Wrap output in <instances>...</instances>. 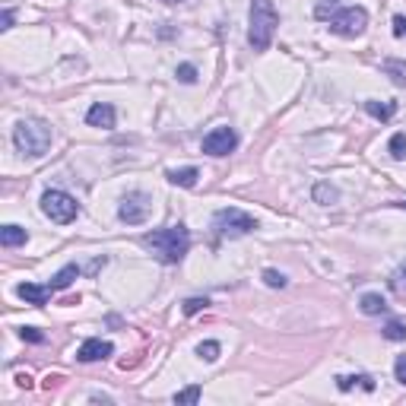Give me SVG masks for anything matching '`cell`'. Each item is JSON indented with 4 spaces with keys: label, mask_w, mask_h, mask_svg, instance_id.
<instances>
[{
    "label": "cell",
    "mask_w": 406,
    "mask_h": 406,
    "mask_svg": "<svg viewBox=\"0 0 406 406\" xmlns=\"http://www.w3.org/2000/svg\"><path fill=\"white\" fill-rule=\"evenodd\" d=\"M140 245L150 248L162 263H178L191 248V235H188V229L178 222V226L159 229V232H146L143 238H140Z\"/></svg>",
    "instance_id": "cell-1"
},
{
    "label": "cell",
    "mask_w": 406,
    "mask_h": 406,
    "mask_svg": "<svg viewBox=\"0 0 406 406\" xmlns=\"http://www.w3.org/2000/svg\"><path fill=\"white\" fill-rule=\"evenodd\" d=\"M276 26H279V13H276V7H273V0H251L248 42L254 51H267V48H270Z\"/></svg>",
    "instance_id": "cell-2"
},
{
    "label": "cell",
    "mask_w": 406,
    "mask_h": 406,
    "mask_svg": "<svg viewBox=\"0 0 406 406\" xmlns=\"http://www.w3.org/2000/svg\"><path fill=\"white\" fill-rule=\"evenodd\" d=\"M13 143H16V150L23 152V156H29V159L45 156L48 146H51V127L38 118H26V121L16 124Z\"/></svg>",
    "instance_id": "cell-3"
},
{
    "label": "cell",
    "mask_w": 406,
    "mask_h": 406,
    "mask_svg": "<svg viewBox=\"0 0 406 406\" xmlns=\"http://www.w3.org/2000/svg\"><path fill=\"white\" fill-rule=\"evenodd\" d=\"M213 229H216L219 235H226V238H241V235L254 232L257 219L248 216L245 210H238V206H226V210H219L216 216H213Z\"/></svg>",
    "instance_id": "cell-4"
},
{
    "label": "cell",
    "mask_w": 406,
    "mask_h": 406,
    "mask_svg": "<svg viewBox=\"0 0 406 406\" xmlns=\"http://www.w3.org/2000/svg\"><path fill=\"white\" fill-rule=\"evenodd\" d=\"M42 213H45L51 222H58V226H67V222H73V219L80 216V203L70 194H64V191H45V197H42Z\"/></svg>",
    "instance_id": "cell-5"
},
{
    "label": "cell",
    "mask_w": 406,
    "mask_h": 406,
    "mask_svg": "<svg viewBox=\"0 0 406 406\" xmlns=\"http://www.w3.org/2000/svg\"><path fill=\"white\" fill-rule=\"evenodd\" d=\"M365 26H369V13H365L362 7H343V10H337V13L330 16V32L346 35V38L362 35Z\"/></svg>",
    "instance_id": "cell-6"
},
{
    "label": "cell",
    "mask_w": 406,
    "mask_h": 406,
    "mask_svg": "<svg viewBox=\"0 0 406 406\" xmlns=\"http://www.w3.org/2000/svg\"><path fill=\"white\" fill-rule=\"evenodd\" d=\"M152 210V200L143 194V191H134V194L124 197V203H121V222H127V226H140V222H146V216H150Z\"/></svg>",
    "instance_id": "cell-7"
},
{
    "label": "cell",
    "mask_w": 406,
    "mask_h": 406,
    "mask_svg": "<svg viewBox=\"0 0 406 406\" xmlns=\"http://www.w3.org/2000/svg\"><path fill=\"white\" fill-rule=\"evenodd\" d=\"M238 146V134L232 127H216L203 136V152L206 156H229Z\"/></svg>",
    "instance_id": "cell-8"
},
{
    "label": "cell",
    "mask_w": 406,
    "mask_h": 406,
    "mask_svg": "<svg viewBox=\"0 0 406 406\" xmlns=\"http://www.w3.org/2000/svg\"><path fill=\"white\" fill-rule=\"evenodd\" d=\"M112 353H114V346L108 343V339H86L83 346H80V353H76V359L80 362H98V359H108Z\"/></svg>",
    "instance_id": "cell-9"
},
{
    "label": "cell",
    "mask_w": 406,
    "mask_h": 406,
    "mask_svg": "<svg viewBox=\"0 0 406 406\" xmlns=\"http://www.w3.org/2000/svg\"><path fill=\"white\" fill-rule=\"evenodd\" d=\"M86 124H89V127L112 130L114 127V108L108 105V102H96V105L86 112Z\"/></svg>",
    "instance_id": "cell-10"
},
{
    "label": "cell",
    "mask_w": 406,
    "mask_h": 406,
    "mask_svg": "<svg viewBox=\"0 0 406 406\" xmlns=\"http://www.w3.org/2000/svg\"><path fill=\"white\" fill-rule=\"evenodd\" d=\"M16 295H19L23 301H29V305H45V301L54 295V289L51 286H35V283H23V286L16 289Z\"/></svg>",
    "instance_id": "cell-11"
},
{
    "label": "cell",
    "mask_w": 406,
    "mask_h": 406,
    "mask_svg": "<svg viewBox=\"0 0 406 406\" xmlns=\"http://www.w3.org/2000/svg\"><path fill=\"white\" fill-rule=\"evenodd\" d=\"M197 178H200V172H197L194 166H188V168H172V172H168V181H172L175 188H194Z\"/></svg>",
    "instance_id": "cell-12"
},
{
    "label": "cell",
    "mask_w": 406,
    "mask_h": 406,
    "mask_svg": "<svg viewBox=\"0 0 406 406\" xmlns=\"http://www.w3.org/2000/svg\"><path fill=\"white\" fill-rule=\"evenodd\" d=\"M0 241H3V248H16V245L29 241V232L23 226H3L0 229Z\"/></svg>",
    "instance_id": "cell-13"
},
{
    "label": "cell",
    "mask_w": 406,
    "mask_h": 406,
    "mask_svg": "<svg viewBox=\"0 0 406 406\" xmlns=\"http://www.w3.org/2000/svg\"><path fill=\"white\" fill-rule=\"evenodd\" d=\"M76 276H80V267H76V263H67V267H64V270H60L58 276H54L51 283H48V286H51L54 292H60V289H67Z\"/></svg>",
    "instance_id": "cell-14"
},
{
    "label": "cell",
    "mask_w": 406,
    "mask_h": 406,
    "mask_svg": "<svg viewBox=\"0 0 406 406\" xmlns=\"http://www.w3.org/2000/svg\"><path fill=\"white\" fill-rule=\"evenodd\" d=\"M365 112L378 121H391L394 114H397V105H394V102H365Z\"/></svg>",
    "instance_id": "cell-15"
},
{
    "label": "cell",
    "mask_w": 406,
    "mask_h": 406,
    "mask_svg": "<svg viewBox=\"0 0 406 406\" xmlns=\"http://www.w3.org/2000/svg\"><path fill=\"white\" fill-rule=\"evenodd\" d=\"M365 387V391H375V381H371L369 375H359V378H349V375H343V378H337V387L339 391H349V387Z\"/></svg>",
    "instance_id": "cell-16"
},
{
    "label": "cell",
    "mask_w": 406,
    "mask_h": 406,
    "mask_svg": "<svg viewBox=\"0 0 406 406\" xmlns=\"http://www.w3.org/2000/svg\"><path fill=\"white\" fill-rule=\"evenodd\" d=\"M384 308H387V301H384L378 292L362 295V311H365V315H381Z\"/></svg>",
    "instance_id": "cell-17"
},
{
    "label": "cell",
    "mask_w": 406,
    "mask_h": 406,
    "mask_svg": "<svg viewBox=\"0 0 406 406\" xmlns=\"http://www.w3.org/2000/svg\"><path fill=\"white\" fill-rule=\"evenodd\" d=\"M219 353H222V346H219L216 339H206V343H200V346H197V355H200L203 362H216Z\"/></svg>",
    "instance_id": "cell-18"
},
{
    "label": "cell",
    "mask_w": 406,
    "mask_h": 406,
    "mask_svg": "<svg viewBox=\"0 0 406 406\" xmlns=\"http://www.w3.org/2000/svg\"><path fill=\"white\" fill-rule=\"evenodd\" d=\"M384 337L394 339V343H403V339H406V324H400V321H387V327H384Z\"/></svg>",
    "instance_id": "cell-19"
},
{
    "label": "cell",
    "mask_w": 406,
    "mask_h": 406,
    "mask_svg": "<svg viewBox=\"0 0 406 406\" xmlns=\"http://www.w3.org/2000/svg\"><path fill=\"white\" fill-rule=\"evenodd\" d=\"M175 403H200V387L197 384H191V387H184V391H178L175 394Z\"/></svg>",
    "instance_id": "cell-20"
},
{
    "label": "cell",
    "mask_w": 406,
    "mask_h": 406,
    "mask_svg": "<svg viewBox=\"0 0 406 406\" xmlns=\"http://www.w3.org/2000/svg\"><path fill=\"white\" fill-rule=\"evenodd\" d=\"M391 289L397 295H406V261L400 263L397 270H394V276H391Z\"/></svg>",
    "instance_id": "cell-21"
},
{
    "label": "cell",
    "mask_w": 406,
    "mask_h": 406,
    "mask_svg": "<svg viewBox=\"0 0 406 406\" xmlns=\"http://www.w3.org/2000/svg\"><path fill=\"white\" fill-rule=\"evenodd\" d=\"M315 200L324 203V206H327V203H333V200H337V188H330V184H317V188H315Z\"/></svg>",
    "instance_id": "cell-22"
},
{
    "label": "cell",
    "mask_w": 406,
    "mask_h": 406,
    "mask_svg": "<svg viewBox=\"0 0 406 406\" xmlns=\"http://www.w3.org/2000/svg\"><path fill=\"white\" fill-rule=\"evenodd\" d=\"M391 156L394 159H406V134L403 130L391 136Z\"/></svg>",
    "instance_id": "cell-23"
},
{
    "label": "cell",
    "mask_w": 406,
    "mask_h": 406,
    "mask_svg": "<svg viewBox=\"0 0 406 406\" xmlns=\"http://www.w3.org/2000/svg\"><path fill=\"white\" fill-rule=\"evenodd\" d=\"M175 76H178L181 83H197V67L194 64H181V67L175 70Z\"/></svg>",
    "instance_id": "cell-24"
},
{
    "label": "cell",
    "mask_w": 406,
    "mask_h": 406,
    "mask_svg": "<svg viewBox=\"0 0 406 406\" xmlns=\"http://www.w3.org/2000/svg\"><path fill=\"white\" fill-rule=\"evenodd\" d=\"M263 283H267L270 289H283V286H286V276H283V273H276V270H263Z\"/></svg>",
    "instance_id": "cell-25"
},
{
    "label": "cell",
    "mask_w": 406,
    "mask_h": 406,
    "mask_svg": "<svg viewBox=\"0 0 406 406\" xmlns=\"http://www.w3.org/2000/svg\"><path fill=\"white\" fill-rule=\"evenodd\" d=\"M206 305H210L206 299H188L184 301V315H197V311H203Z\"/></svg>",
    "instance_id": "cell-26"
},
{
    "label": "cell",
    "mask_w": 406,
    "mask_h": 406,
    "mask_svg": "<svg viewBox=\"0 0 406 406\" xmlns=\"http://www.w3.org/2000/svg\"><path fill=\"white\" fill-rule=\"evenodd\" d=\"M19 337L23 339H29V343H42V330H38V327H23V330H19Z\"/></svg>",
    "instance_id": "cell-27"
},
{
    "label": "cell",
    "mask_w": 406,
    "mask_h": 406,
    "mask_svg": "<svg viewBox=\"0 0 406 406\" xmlns=\"http://www.w3.org/2000/svg\"><path fill=\"white\" fill-rule=\"evenodd\" d=\"M394 375H397L400 384H406V355H400V359L394 362Z\"/></svg>",
    "instance_id": "cell-28"
},
{
    "label": "cell",
    "mask_w": 406,
    "mask_h": 406,
    "mask_svg": "<svg viewBox=\"0 0 406 406\" xmlns=\"http://www.w3.org/2000/svg\"><path fill=\"white\" fill-rule=\"evenodd\" d=\"M394 35H397V38L406 35V19H403V16H394Z\"/></svg>",
    "instance_id": "cell-29"
},
{
    "label": "cell",
    "mask_w": 406,
    "mask_h": 406,
    "mask_svg": "<svg viewBox=\"0 0 406 406\" xmlns=\"http://www.w3.org/2000/svg\"><path fill=\"white\" fill-rule=\"evenodd\" d=\"M0 29H10V26H13V10H3V16H0Z\"/></svg>",
    "instance_id": "cell-30"
},
{
    "label": "cell",
    "mask_w": 406,
    "mask_h": 406,
    "mask_svg": "<svg viewBox=\"0 0 406 406\" xmlns=\"http://www.w3.org/2000/svg\"><path fill=\"white\" fill-rule=\"evenodd\" d=\"M162 3H181V0H162Z\"/></svg>",
    "instance_id": "cell-31"
},
{
    "label": "cell",
    "mask_w": 406,
    "mask_h": 406,
    "mask_svg": "<svg viewBox=\"0 0 406 406\" xmlns=\"http://www.w3.org/2000/svg\"><path fill=\"white\" fill-rule=\"evenodd\" d=\"M397 206H403V210H406V200H403V203H397Z\"/></svg>",
    "instance_id": "cell-32"
}]
</instances>
